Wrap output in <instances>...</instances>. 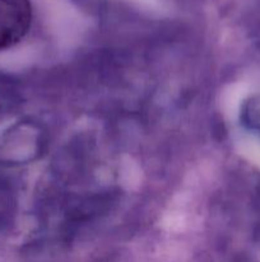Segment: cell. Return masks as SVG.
Returning <instances> with one entry per match:
<instances>
[{
	"instance_id": "cell-1",
	"label": "cell",
	"mask_w": 260,
	"mask_h": 262,
	"mask_svg": "<svg viewBox=\"0 0 260 262\" xmlns=\"http://www.w3.org/2000/svg\"><path fill=\"white\" fill-rule=\"evenodd\" d=\"M30 0H0V50L19 42L31 27Z\"/></svg>"
}]
</instances>
